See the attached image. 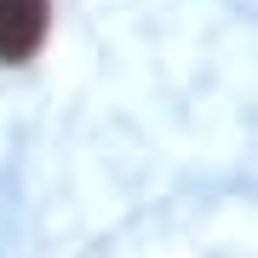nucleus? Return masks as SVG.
Returning a JSON list of instances; mask_svg holds the SVG:
<instances>
[{"mask_svg":"<svg viewBox=\"0 0 258 258\" xmlns=\"http://www.w3.org/2000/svg\"><path fill=\"white\" fill-rule=\"evenodd\" d=\"M52 29V0H0V63H29Z\"/></svg>","mask_w":258,"mask_h":258,"instance_id":"obj_1","label":"nucleus"}]
</instances>
